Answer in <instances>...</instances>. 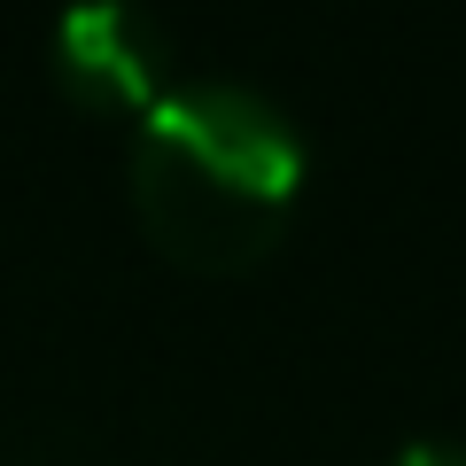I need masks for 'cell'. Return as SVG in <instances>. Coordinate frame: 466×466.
Here are the masks:
<instances>
[{"instance_id":"cell-1","label":"cell","mask_w":466,"mask_h":466,"mask_svg":"<svg viewBox=\"0 0 466 466\" xmlns=\"http://www.w3.org/2000/svg\"><path fill=\"white\" fill-rule=\"evenodd\" d=\"M303 195V133L257 86L187 78L140 116L133 210L187 272H249Z\"/></svg>"},{"instance_id":"cell-2","label":"cell","mask_w":466,"mask_h":466,"mask_svg":"<svg viewBox=\"0 0 466 466\" xmlns=\"http://www.w3.org/2000/svg\"><path fill=\"white\" fill-rule=\"evenodd\" d=\"M47 70L86 116H148L171 94V32L148 0H70Z\"/></svg>"},{"instance_id":"cell-3","label":"cell","mask_w":466,"mask_h":466,"mask_svg":"<svg viewBox=\"0 0 466 466\" xmlns=\"http://www.w3.org/2000/svg\"><path fill=\"white\" fill-rule=\"evenodd\" d=\"M389 466H466V443H451V435H420V443H404Z\"/></svg>"}]
</instances>
